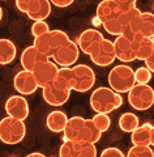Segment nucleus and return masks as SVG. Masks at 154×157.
<instances>
[{"instance_id":"nucleus-1","label":"nucleus","mask_w":154,"mask_h":157,"mask_svg":"<svg viewBox=\"0 0 154 157\" xmlns=\"http://www.w3.org/2000/svg\"><path fill=\"white\" fill-rule=\"evenodd\" d=\"M123 105V97L110 88H97L90 96V106L97 114H110Z\"/></svg>"},{"instance_id":"nucleus-2","label":"nucleus","mask_w":154,"mask_h":157,"mask_svg":"<svg viewBox=\"0 0 154 157\" xmlns=\"http://www.w3.org/2000/svg\"><path fill=\"white\" fill-rule=\"evenodd\" d=\"M71 39L67 36L66 32L63 30H50L48 33L39 36L37 38H34L33 46L36 47V50L42 54L44 58H52L54 54L62 46H64L66 43H68Z\"/></svg>"},{"instance_id":"nucleus-3","label":"nucleus","mask_w":154,"mask_h":157,"mask_svg":"<svg viewBox=\"0 0 154 157\" xmlns=\"http://www.w3.org/2000/svg\"><path fill=\"white\" fill-rule=\"evenodd\" d=\"M107 80L110 84V89H112L115 93H119V94L128 93L131 90V88L136 84L135 71L127 64L115 66L108 72Z\"/></svg>"},{"instance_id":"nucleus-4","label":"nucleus","mask_w":154,"mask_h":157,"mask_svg":"<svg viewBox=\"0 0 154 157\" xmlns=\"http://www.w3.org/2000/svg\"><path fill=\"white\" fill-rule=\"evenodd\" d=\"M26 135V126L22 121L6 117L0 121V140L4 144L14 145L24 140Z\"/></svg>"},{"instance_id":"nucleus-5","label":"nucleus","mask_w":154,"mask_h":157,"mask_svg":"<svg viewBox=\"0 0 154 157\" xmlns=\"http://www.w3.org/2000/svg\"><path fill=\"white\" fill-rule=\"evenodd\" d=\"M128 102L138 111L150 109L154 104V90L148 84H135L128 92Z\"/></svg>"},{"instance_id":"nucleus-6","label":"nucleus","mask_w":154,"mask_h":157,"mask_svg":"<svg viewBox=\"0 0 154 157\" xmlns=\"http://www.w3.org/2000/svg\"><path fill=\"white\" fill-rule=\"evenodd\" d=\"M74 86L73 90L76 92H88L90 90L93 85L96 84V73L86 64H77L72 68Z\"/></svg>"},{"instance_id":"nucleus-7","label":"nucleus","mask_w":154,"mask_h":157,"mask_svg":"<svg viewBox=\"0 0 154 157\" xmlns=\"http://www.w3.org/2000/svg\"><path fill=\"white\" fill-rule=\"evenodd\" d=\"M59 71V67L50 59L43 62H39L38 64L32 70V75L36 80L38 88H44L50 84H52L54 78Z\"/></svg>"},{"instance_id":"nucleus-8","label":"nucleus","mask_w":154,"mask_h":157,"mask_svg":"<svg viewBox=\"0 0 154 157\" xmlns=\"http://www.w3.org/2000/svg\"><path fill=\"white\" fill-rule=\"evenodd\" d=\"M78 55H80V50L76 45V42L69 41L64 46H62L54 54V63L56 66H60L62 68H69L73 66L74 63H77Z\"/></svg>"},{"instance_id":"nucleus-9","label":"nucleus","mask_w":154,"mask_h":157,"mask_svg":"<svg viewBox=\"0 0 154 157\" xmlns=\"http://www.w3.org/2000/svg\"><path fill=\"white\" fill-rule=\"evenodd\" d=\"M90 59L94 64L99 67H107L115 60V50H114V43L110 39L103 38L97 48L93 51Z\"/></svg>"},{"instance_id":"nucleus-10","label":"nucleus","mask_w":154,"mask_h":157,"mask_svg":"<svg viewBox=\"0 0 154 157\" xmlns=\"http://www.w3.org/2000/svg\"><path fill=\"white\" fill-rule=\"evenodd\" d=\"M6 111L8 117L24 122L29 117V111H30L28 100L20 94L11 96L6 102Z\"/></svg>"},{"instance_id":"nucleus-11","label":"nucleus","mask_w":154,"mask_h":157,"mask_svg":"<svg viewBox=\"0 0 154 157\" xmlns=\"http://www.w3.org/2000/svg\"><path fill=\"white\" fill-rule=\"evenodd\" d=\"M102 39H103L102 33L98 32L97 29H86L78 37L76 45L78 47V50H81L84 54L90 56L93 51L97 48V46L101 43Z\"/></svg>"},{"instance_id":"nucleus-12","label":"nucleus","mask_w":154,"mask_h":157,"mask_svg":"<svg viewBox=\"0 0 154 157\" xmlns=\"http://www.w3.org/2000/svg\"><path fill=\"white\" fill-rule=\"evenodd\" d=\"M112 43H114V50H115L116 59H119L123 63H131L133 60H136L135 46H133L132 41L127 39L124 36H119Z\"/></svg>"},{"instance_id":"nucleus-13","label":"nucleus","mask_w":154,"mask_h":157,"mask_svg":"<svg viewBox=\"0 0 154 157\" xmlns=\"http://www.w3.org/2000/svg\"><path fill=\"white\" fill-rule=\"evenodd\" d=\"M25 14H28V17L34 22L44 21L51 14V3L48 0H28Z\"/></svg>"},{"instance_id":"nucleus-14","label":"nucleus","mask_w":154,"mask_h":157,"mask_svg":"<svg viewBox=\"0 0 154 157\" xmlns=\"http://www.w3.org/2000/svg\"><path fill=\"white\" fill-rule=\"evenodd\" d=\"M13 86L16 89L20 96H29L33 94L34 92L38 89V86L36 84V80L32 75V72L29 71H20L13 78Z\"/></svg>"},{"instance_id":"nucleus-15","label":"nucleus","mask_w":154,"mask_h":157,"mask_svg":"<svg viewBox=\"0 0 154 157\" xmlns=\"http://www.w3.org/2000/svg\"><path fill=\"white\" fill-rule=\"evenodd\" d=\"M131 141L135 147H152L154 144V128L150 123H144L131 132Z\"/></svg>"},{"instance_id":"nucleus-16","label":"nucleus","mask_w":154,"mask_h":157,"mask_svg":"<svg viewBox=\"0 0 154 157\" xmlns=\"http://www.w3.org/2000/svg\"><path fill=\"white\" fill-rule=\"evenodd\" d=\"M101 136H102V134L97 130V127L93 124L92 119H85V118H82L80 128H78V132H77L76 141L96 144L101 140Z\"/></svg>"},{"instance_id":"nucleus-17","label":"nucleus","mask_w":154,"mask_h":157,"mask_svg":"<svg viewBox=\"0 0 154 157\" xmlns=\"http://www.w3.org/2000/svg\"><path fill=\"white\" fill-rule=\"evenodd\" d=\"M122 14V9L119 6V0H105L99 3L97 7V20L99 24L111 18H118Z\"/></svg>"},{"instance_id":"nucleus-18","label":"nucleus","mask_w":154,"mask_h":157,"mask_svg":"<svg viewBox=\"0 0 154 157\" xmlns=\"http://www.w3.org/2000/svg\"><path fill=\"white\" fill-rule=\"evenodd\" d=\"M42 96L43 100L51 106H63L64 104H67V101L71 97V92L66 90H59L56 89L52 84H50L47 86L42 88Z\"/></svg>"},{"instance_id":"nucleus-19","label":"nucleus","mask_w":154,"mask_h":157,"mask_svg":"<svg viewBox=\"0 0 154 157\" xmlns=\"http://www.w3.org/2000/svg\"><path fill=\"white\" fill-rule=\"evenodd\" d=\"M133 46H135V55L138 60L145 62L148 58L154 55V41L153 38H145L141 36H136L133 39Z\"/></svg>"},{"instance_id":"nucleus-20","label":"nucleus","mask_w":154,"mask_h":157,"mask_svg":"<svg viewBox=\"0 0 154 157\" xmlns=\"http://www.w3.org/2000/svg\"><path fill=\"white\" fill-rule=\"evenodd\" d=\"M52 85L59 90L72 92L74 86L72 68H59L56 76L52 81Z\"/></svg>"},{"instance_id":"nucleus-21","label":"nucleus","mask_w":154,"mask_h":157,"mask_svg":"<svg viewBox=\"0 0 154 157\" xmlns=\"http://www.w3.org/2000/svg\"><path fill=\"white\" fill-rule=\"evenodd\" d=\"M21 66L25 71L32 72V70L36 67L39 62L47 60V58H44L42 54H39L34 46H29L26 47L21 54Z\"/></svg>"},{"instance_id":"nucleus-22","label":"nucleus","mask_w":154,"mask_h":157,"mask_svg":"<svg viewBox=\"0 0 154 157\" xmlns=\"http://www.w3.org/2000/svg\"><path fill=\"white\" fill-rule=\"evenodd\" d=\"M67 122H68V117L66 115V113L55 110V111H51L47 115L46 126L51 132L59 134V132L64 131V127H66Z\"/></svg>"},{"instance_id":"nucleus-23","label":"nucleus","mask_w":154,"mask_h":157,"mask_svg":"<svg viewBox=\"0 0 154 157\" xmlns=\"http://www.w3.org/2000/svg\"><path fill=\"white\" fill-rule=\"evenodd\" d=\"M16 46L7 38H0V64H11L16 58Z\"/></svg>"},{"instance_id":"nucleus-24","label":"nucleus","mask_w":154,"mask_h":157,"mask_svg":"<svg viewBox=\"0 0 154 157\" xmlns=\"http://www.w3.org/2000/svg\"><path fill=\"white\" fill-rule=\"evenodd\" d=\"M138 126H140V119H138V117L135 113H124L119 118V128L123 132H130L131 134Z\"/></svg>"},{"instance_id":"nucleus-25","label":"nucleus","mask_w":154,"mask_h":157,"mask_svg":"<svg viewBox=\"0 0 154 157\" xmlns=\"http://www.w3.org/2000/svg\"><path fill=\"white\" fill-rule=\"evenodd\" d=\"M80 141H72V140H64L59 151V157H77L78 151L81 148Z\"/></svg>"},{"instance_id":"nucleus-26","label":"nucleus","mask_w":154,"mask_h":157,"mask_svg":"<svg viewBox=\"0 0 154 157\" xmlns=\"http://www.w3.org/2000/svg\"><path fill=\"white\" fill-rule=\"evenodd\" d=\"M102 26L105 28V30H106L108 34H111V36H116V37L122 36L123 30H124L123 25L120 24V21H119V17H118V18L107 20V21L102 22Z\"/></svg>"},{"instance_id":"nucleus-27","label":"nucleus","mask_w":154,"mask_h":157,"mask_svg":"<svg viewBox=\"0 0 154 157\" xmlns=\"http://www.w3.org/2000/svg\"><path fill=\"white\" fill-rule=\"evenodd\" d=\"M92 122H93V124L97 127V130L101 132H105L107 131L108 128H110V126H111V119H110V117H108L107 114H96L93 118H92Z\"/></svg>"},{"instance_id":"nucleus-28","label":"nucleus","mask_w":154,"mask_h":157,"mask_svg":"<svg viewBox=\"0 0 154 157\" xmlns=\"http://www.w3.org/2000/svg\"><path fill=\"white\" fill-rule=\"evenodd\" d=\"M127 157H154L153 149L150 147H135L128 151Z\"/></svg>"},{"instance_id":"nucleus-29","label":"nucleus","mask_w":154,"mask_h":157,"mask_svg":"<svg viewBox=\"0 0 154 157\" xmlns=\"http://www.w3.org/2000/svg\"><path fill=\"white\" fill-rule=\"evenodd\" d=\"M152 80V72L145 67H140L135 71V82L136 84H148Z\"/></svg>"},{"instance_id":"nucleus-30","label":"nucleus","mask_w":154,"mask_h":157,"mask_svg":"<svg viewBox=\"0 0 154 157\" xmlns=\"http://www.w3.org/2000/svg\"><path fill=\"white\" fill-rule=\"evenodd\" d=\"M50 32V26L46 21H37L32 25V34L34 36V38H37L39 36H43Z\"/></svg>"},{"instance_id":"nucleus-31","label":"nucleus","mask_w":154,"mask_h":157,"mask_svg":"<svg viewBox=\"0 0 154 157\" xmlns=\"http://www.w3.org/2000/svg\"><path fill=\"white\" fill-rule=\"evenodd\" d=\"M77 157H97V148L92 143H82Z\"/></svg>"},{"instance_id":"nucleus-32","label":"nucleus","mask_w":154,"mask_h":157,"mask_svg":"<svg viewBox=\"0 0 154 157\" xmlns=\"http://www.w3.org/2000/svg\"><path fill=\"white\" fill-rule=\"evenodd\" d=\"M101 157H126V156L116 147H110V148H106L105 151H102Z\"/></svg>"},{"instance_id":"nucleus-33","label":"nucleus","mask_w":154,"mask_h":157,"mask_svg":"<svg viewBox=\"0 0 154 157\" xmlns=\"http://www.w3.org/2000/svg\"><path fill=\"white\" fill-rule=\"evenodd\" d=\"M51 3V6H55L58 8H66V7H69L71 4L73 3V0H66V2H60V0H52V2H50Z\"/></svg>"},{"instance_id":"nucleus-34","label":"nucleus","mask_w":154,"mask_h":157,"mask_svg":"<svg viewBox=\"0 0 154 157\" xmlns=\"http://www.w3.org/2000/svg\"><path fill=\"white\" fill-rule=\"evenodd\" d=\"M145 68H148L152 73L154 72V55L150 56V58H148L145 60Z\"/></svg>"},{"instance_id":"nucleus-35","label":"nucleus","mask_w":154,"mask_h":157,"mask_svg":"<svg viewBox=\"0 0 154 157\" xmlns=\"http://www.w3.org/2000/svg\"><path fill=\"white\" fill-rule=\"evenodd\" d=\"M26 157H46L43 153H39V152H33V153H30V155H28Z\"/></svg>"},{"instance_id":"nucleus-36","label":"nucleus","mask_w":154,"mask_h":157,"mask_svg":"<svg viewBox=\"0 0 154 157\" xmlns=\"http://www.w3.org/2000/svg\"><path fill=\"white\" fill-rule=\"evenodd\" d=\"M2 18H3V9L0 7V21H2Z\"/></svg>"}]
</instances>
